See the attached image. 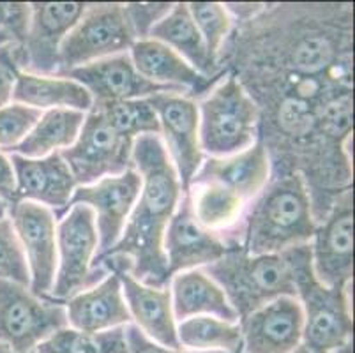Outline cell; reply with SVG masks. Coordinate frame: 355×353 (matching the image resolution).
<instances>
[{
    "label": "cell",
    "instance_id": "1",
    "mask_svg": "<svg viewBox=\"0 0 355 353\" xmlns=\"http://www.w3.org/2000/svg\"><path fill=\"white\" fill-rule=\"evenodd\" d=\"M133 168L141 179L140 194L121 239L103 258H122L135 279L147 286L166 288L170 277L163 241L182 186L159 135H145L133 141Z\"/></svg>",
    "mask_w": 355,
    "mask_h": 353
},
{
    "label": "cell",
    "instance_id": "2",
    "mask_svg": "<svg viewBox=\"0 0 355 353\" xmlns=\"http://www.w3.org/2000/svg\"><path fill=\"white\" fill-rule=\"evenodd\" d=\"M316 219L302 175L285 173L269 180L248 205L235 235L248 255H276L309 244Z\"/></svg>",
    "mask_w": 355,
    "mask_h": 353
},
{
    "label": "cell",
    "instance_id": "3",
    "mask_svg": "<svg viewBox=\"0 0 355 353\" xmlns=\"http://www.w3.org/2000/svg\"><path fill=\"white\" fill-rule=\"evenodd\" d=\"M285 252L304 315L302 345L313 353H332L354 341L350 286L329 288L316 279L309 244L295 246Z\"/></svg>",
    "mask_w": 355,
    "mask_h": 353
},
{
    "label": "cell",
    "instance_id": "4",
    "mask_svg": "<svg viewBox=\"0 0 355 353\" xmlns=\"http://www.w3.org/2000/svg\"><path fill=\"white\" fill-rule=\"evenodd\" d=\"M198 103L200 147L205 157H227L260 138V110L234 73L216 82Z\"/></svg>",
    "mask_w": 355,
    "mask_h": 353
},
{
    "label": "cell",
    "instance_id": "5",
    "mask_svg": "<svg viewBox=\"0 0 355 353\" xmlns=\"http://www.w3.org/2000/svg\"><path fill=\"white\" fill-rule=\"evenodd\" d=\"M205 274L227 293L239 322L250 313L279 297H297L286 252L248 255L232 249L214 264L203 267Z\"/></svg>",
    "mask_w": 355,
    "mask_h": 353
},
{
    "label": "cell",
    "instance_id": "6",
    "mask_svg": "<svg viewBox=\"0 0 355 353\" xmlns=\"http://www.w3.org/2000/svg\"><path fill=\"white\" fill-rule=\"evenodd\" d=\"M98 248L99 237L92 210L82 203L71 205L57 221V274L48 300L64 304L108 274L105 267H94Z\"/></svg>",
    "mask_w": 355,
    "mask_h": 353
},
{
    "label": "cell",
    "instance_id": "7",
    "mask_svg": "<svg viewBox=\"0 0 355 353\" xmlns=\"http://www.w3.org/2000/svg\"><path fill=\"white\" fill-rule=\"evenodd\" d=\"M137 41L124 4H87L59 50V76L85 64L125 53Z\"/></svg>",
    "mask_w": 355,
    "mask_h": 353
},
{
    "label": "cell",
    "instance_id": "8",
    "mask_svg": "<svg viewBox=\"0 0 355 353\" xmlns=\"http://www.w3.org/2000/svg\"><path fill=\"white\" fill-rule=\"evenodd\" d=\"M67 325L64 304L35 297L24 284L0 281V345L16 353H32Z\"/></svg>",
    "mask_w": 355,
    "mask_h": 353
},
{
    "label": "cell",
    "instance_id": "9",
    "mask_svg": "<svg viewBox=\"0 0 355 353\" xmlns=\"http://www.w3.org/2000/svg\"><path fill=\"white\" fill-rule=\"evenodd\" d=\"M60 155L76 186H90L133 168V141L119 135L92 106L85 113L78 138Z\"/></svg>",
    "mask_w": 355,
    "mask_h": 353
},
{
    "label": "cell",
    "instance_id": "10",
    "mask_svg": "<svg viewBox=\"0 0 355 353\" xmlns=\"http://www.w3.org/2000/svg\"><path fill=\"white\" fill-rule=\"evenodd\" d=\"M311 264L316 279L329 288L352 286L354 276V194L345 191L316 223L311 242Z\"/></svg>",
    "mask_w": 355,
    "mask_h": 353
},
{
    "label": "cell",
    "instance_id": "11",
    "mask_svg": "<svg viewBox=\"0 0 355 353\" xmlns=\"http://www.w3.org/2000/svg\"><path fill=\"white\" fill-rule=\"evenodd\" d=\"M83 2H32L31 24L20 46L11 50L16 67L32 74H55L67 32L85 11Z\"/></svg>",
    "mask_w": 355,
    "mask_h": 353
},
{
    "label": "cell",
    "instance_id": "12",
    "mask_svg": "<svg viewBox=\"0 0 355 353\" xmlns=\"http://www.w3.org/2000/svg\"><path fill=\"white\" fill-rule=\"evenodd\" d=\"M159 121V138L172 161L182 191H188L205 155L200 147L198 103L191 96L163 92L148 97Z\"/></svg>",
    "mask_w": 355,
    "mask_h": 353
},
{
    "label": "cell",
    "instance_id": "13",
    "mask_svg": "<svg viewBox=\"0 0 355 353\" xmlns=\"http://www.w3.org/2000/svg\"><path fill=\"white\" fill-rule=\"evenodd\" d=\"M8 218L27 261L28 290L46 299L57 274V218L46 207L25 200L9 207Z\"/></svg>",
    "mask_w": 355,
    "mask_h": 353
},
{
    "label": "cell",
    "instance_id": "14",
    "mask_svg": "<svg viewBox=\"0 0 355 353\" xmlns=\"http://www.w3.org/2000/svg\"><path fill=\"white\" fill-rule=\"evenodd\" d=\"M141 179L135 168L122 175L106 177L90 186H78L74 189L71 205L82 203L94 214L99 248L96 260H101L121 239L129 216L140 194ZM69 205V207H71Z\"/></svg>",
    "mask_w": 355,
    "mask_h": 353
},
{
    "label": "cell",
    "instance_id": "15",
    "mask_svg": "<svg viewBox=\"0 0 355 353\" xmlns=\"http://www.w3.org/2000/svg\"><path fill=\"white\" fill-rule=\"evenodd\" d=\"M96 267L115 272L121 279L122 293L131 323L140 329L150 341L166 348H180L177 339V322L172 309V295L166 288H154L135 279L128 270L125 260L119 257L103 258Z\"/></svg>",
    "mask_w": 355,
    "mask_h": 353
},
{
    "label": "cell",
    "instance_id": "16",
    "mask_svg": "<svg viewBox=\"0 0 355 353\" xmlns=\"http://www.w3.org/2000/svg\"><path fill=\"white\" fill-rule=\"evenodd\" d=\"M163 249L168 277L172 279L179 272L203 268L214 264L234 248H230L219 235H214L198 225L193 216L188 193L182 191L179 205L166 226Z\"/></svg>",
    "mask_w": 355,
    "mask_h": 353
},
{
    "label": "cell",
    "instance_id": "17",
    "mask_svg": "<svg viewBox=\"0 0 355 353\" xmlns=\"http://www.w3.org/2000/svg\"><path fill=\"white\" fill-rule=\"evenodd\" d=\"M241 353H292L302 345L304 315L297 297H279L239 322Z\"/></svg>",
    "mask_w": 355,
    "mask_h": 353
},
{
    "label": "cell",
    "instance_id": "18",
    "mask_svg": "<svg viewBox=\"0 0 355 353\" xmlns=\"http://www.w3.org/2000/svg\"><path fill=\"white\" fill-rule=\"evenodd\" d=\"M9 161L15 170L16 202L25 200L46 207L59 221L69 209L74 189L78 187L60 152L41 160L11 154Z\"/></svg>",
    "mask_w": 355,
    "mask_h": 353
},
{
    "label": "cell",
    "instance_id": "19",
    "mask_svg": "<svg viewBox=\"0 0 355 353\" xmlns=\"http://www.w3.org/2000/svg\"><path fill=\"white\" fill-rule=\"evenodd\" d=\"M64 76L78 82L90 94L94 103L148 99L163 92H177L170 87H161L145 80L133 66L129 51L85 64Z\"/></svg>",
    "mask_w": 355,
    "mask_h": 353
},
{
    "label": "cell",
    "instance_id": "20",
    "mask_svg": "<svg viewBox=\"0 0 355 353\" xmlns=\"http://www.w3.org/2000/svg\"><path fill=\"white\" fill-rule=\"evenodd\" d=\"M129 57L138 73L161 87H170L180 94L205 96L218 80H211L189 66L179 53L154 39H138L129 48Z\"/></svg>",
    "mask_w": 355,
    "mask_h": 353
},
{
    "label": "cell",
    "instance_id": "21",
    "mask_svg": "<svg viewBox=\"0 0 355 353\" xmlns=\"http://www.w3.org/2000/svg\"><path fill=\"white\" fill-rule=\"evenodd\" d=\"M64 307L71 329L82 332H105L131 323L121 279L112 270L98 284L67 299Z\"/></svg>",
    "mask_w": 355,
    "mask_h": 353
},
{
    "label": "cell",
    "instance_id": "22",
    "mask_svg": "<svg viewBox=\"0 0 355 353\" xmlns=\"http://www.w3.org/2000/svg\"><path fill=\"white\" fill-rule=\"evenodd\" d=\"M272 163L260 140L246 150L227 157H205L193 180H212L228 187L248 203L269 184Z\"/></svg>",
    "mask_w": 355,
    "mask_h": 353
},
{
    "label": "cell",
    "instance_id": "23",
    "mask_svg": "<svg viewBox=\"0 0 355 353\" xmlns=\"http://www.w3.org/2000/svg\"><path fill=\"white\" fill-rule=\"evenodd\" d=\"M186 193L198 225L219 235L230 248L237 249L235 235L250 203L232 189L212 180H191Z\"/></svg>",
    "mask_w": 355,
    "mask_h": 353
},
{
    "label": "cell",
    "instance_id": "24",
    "mask_svg": "<svg viewBox=\"0 0 355 353\" xmlns=\"http://www.w3.org/2000/svg\"><path fill=\"white\" fill-rule=\"evenodd\" d=\"M168 286L177 323L193 316H214L223 322L239 323V315L227 293L203 268L179 272L170 279Z\"/></svg>",
    "mask_w": 355,
    "mask_h": 353
},
{
    "label": "cell",
    "instance_id": "25",
    "mask_svg": "<svg viewBox=\"0 0 355 353\" xmlns=\"http://www.w3.org/2000/svg\"><path fill=\"white\" fill-rule=\"evenodd\" d=\"M12 103L31 106L37 112L48 110H76L89 113L94 106L90 94L67 76L32 74L21 69L15 73Z\"/></svg>",
    "mask_w": 355,
    "mask_h": 353
},
{
    "label": "cell",
    "instance_id": "26",
    "mask_svg": "<svg viewBox=\"0 0 355 353\" xmlns=\"http://www.w3.org/2000/svg\"><path fill=\"white\" fill-rule=\"evenodd\" d=\"M148 37L172 48L205 78H211V80L221 78V67L209 55L207 46L203 43V37L189 15L186 2L173 4L172 9L150 28Z\"/></svg>",
    "mask_w": 355,
    "mask_h": 353
},
{
    "label": "cell",
    "instance_id": "27",
    "mask_svg": "<svg viewBox=\"0 0 355 353\" xmlns=\"http://www.w3.org/2000/svg\"><path fill=\"white\" fill-rule=\"evenodd\" d=\"M85 113L76 110H48L43 112L32 131L9 154H18L31 160H41L66 150L78 138Z\"/></svg>",
    "mask_w": 355,
    "mask_h": 353
},
{
    "label": "cell",
    "instance_id": "28",
    "mask_svg": "<svg viewBox=\"0 0 355 353\" xmlns=\"http://www.w3.org/2000/svg\"><path fill=\"white\" fill-rule=\"evenodd\" d=\"M177 339L180 348L191 352L241 353L242 350L241 325L214 316H193L179 322Z\"/></svg>",
    "mask_w": 355,
    "mask_h": 353
},
{
    "label": "cell",
    "instance_id": "29",
    "mask_svg": "<svg viewBox=\"0 0 355 353\" xmlns=\"http://www.w3.org/2000/svg\"><path fill=\"white\" fill-rule=\"evenodd\" d=\"M34 353H129L125 327L82 332L67 325L44 339Z\"/></svg>",
    "mask_w": 355,
    "mask_h": 353
},
{
    "label": "cell",
    "instance_id": "30",
    "mask_svg": "<svg viewBox=\"0 0 355 353\" xmlns=\"http://www.w3.org/2000/svg\"><path fill=\"white\" fill-rule=\"evenodd\" d=\"M94 108L119 135L128 140L135 141L145 135H159V121L148 99L94 103Z\"/></svg>",
    "mask_w": 355,
    "mask_h": 353
},
{
    "label": "cell",
    "instance_id": "31",
    "mask_svg": "<svg viewBox=\"0 0 355 353\" xmlns=\"http://www.w3.org/2000/svg\"><path fill=\"white\" fill-rule=\"evenodd\" d=\"M188 9L203 37V43L207 46L209 55L219 64V55L225 50V43L234 27V19L228 15L225 4L218 2H189Z\"/></svg>",
    "mask_w": 355,
    "mask_h": 353
},
{
    "label": "cell",
    "instance_id": "32",
    "mask_svg": "<svg viewBox=\"0 0 355 353\" xmlns=\"http://www.w3.org/2000/svg\"><path fill=\"white\" fill-rule=\"evenodd\" d=\"M41 113L18 103H9L0 108V152H11L18 147L40 121Z\"/></svg>",
    "mask_w": 355,
    "mask_h": 353
},
{
    "label": "cell",
    "instance_id": "33",
    "mask_svg": "<svg viewBox=\"0 0 355 353\" xmlns=\"http://www.w3.org/2000/svg\"><path fill=\"white\" fill-rule=\"evenodd\" d=\"M0 281H12L24 286L31 283L27 261L9 218L0 219Z\"/></svg>",
    "mask_w": 355,
    "mask_h": 353
},
{
    "label": "cell",
    "instance_id": "34",
    "mask_svg": "<svg viewBox=\"0 0 355 353\" xmlns=\"http://www.w3.org/2000/svg\"><path fill=\"white\" fill-rule=\"evenodd\" d=\"M28 24H31V4L0 2V28L11 35L15 46H20L24 43Z\"/></svg>",
    "mask_w": 355,
    "mask_h": 353
},
{
    "label": "cell",
    "instance_id": "35",
    "mask_svg": "<svg viewBox=\"0 0 355 353\" xmlns=\"http://www.w3.org/2000/svg\"><path fill=\"white\" fill-rule=\"evenodd\" d=\"M128 18L131 21L135 35L138 39H147L148 32L154 25L166 15L173 4H166V2H156V4H124Z\"/></svg>",
    "mask_w": 355,
    "mask_h": 353
},
{
    "label": "cell",
    "instance_id": "36",
    "mask_svg": "<svg viewBox=\"0 0 355 353\" xmlns=\"http://www.w3.org/2000/svg\"><path fill=\"white\" fill-rule=\"evenodd\" d=\"M125 339H128L129 353H225V352H191V350L182 348H166L157 343L150 341L145 334H141L140 329L133 323L125 325Z\"/></svg>",
    "mask_w": 355,
    "mask_h": 353
},
{
    "label": "cell",
    "instance_id": "37",
    "mask_svg": "<svg viewBox=\"0 0 355 353\" xmlns=\"http://www.w3.org/2000/svg\"><path fill=\"white\" fill-rule=\"evenodd\" d=\"M16 64L12 60L11 51L8 46L0 48V108L12 103V89H15Z\"/></svg>",
    "mask_w": 355,
    "mask_h": 353
},
{
    "label": "cell",
    "instance_id": "38",
    "mask_svg": "<svg viewBox=\"0 0 355 353\" xmlns=\"http://www.w3.org/2000/svg\"><path fill=\"white\" fill-rule=\"evenodd\" d=\"M0 200L8 207L16 203V179H15V170L9 161L0 152Z\"/></svg>",
    "mask_w": 355,
    "mask_h": 353
},
{
    "label": "cell",
    "instance_id": "39",
    "mask_svg": "<svg viewBox=\"0 0 355 353\" xmlns=\"http://www.w3.org/2000/svg\"><path fill=\"white\" fill-rule=\"evenodd\" d=\"M267 4H251V2H242V4H225L228 15L232 16L234 21H239V24H246V21H251L253 18H257L263 9H266Z\"/></svg>",
    "mask_w": 355,
    "mask_h": 353
},
{
    "label": "cell",
    "instance_id": "40",
    "mask_svg": "<svg viewBox=\"0 0 355 353\" xmlns=\"http://www.w3.org/2000/svg\"><path fill=\"white\" fill-rule=\"evenodd\" d=\"M9 44H15V41H12V37L8 34V32L0 28V48L9 46Z\"/></svg>",
    "mask_w": 355,
    "mask_h": 353
},
{
    "label": "cell",
    "instance_id": "41",
    "mask_svg": "<svg viewBox=\"0 0 355 353\" xmlns=\"http://www.w3.org/2000/svg\"><path fill=\"white\" fill-rule=\"evenodd\" d=\"M8 212H9V207L6 205V203L2 202V200H0V219L8 218Z\"/></svg>",
    "mask_w": 355,
    "mask_h": 353
},
{
    "label": "cell",
    "instance_id": "42",
    "mask_svg": "<svg viewBox=\"0 0 355 353\" xmlns=\"http://www.w3.org/2000/svg\"><path fill=\"white\" fill-rule=\"evenodd\" d=\"M292 353H313V352H309V350L308 348H306V346L304 345H301V346H297V348L295 350H293V352Z\"/></svg>",
    "mask_w": 355,
    "mask_h": 353
},
{
    "label": "cell",
    "instance_id": "43",
    "mask_svg": "<svg viewBox=\"0 0 355 353\" xmlns=\"http://www.w3.org/2000/svg\"><path fill=\"white\" fill-rule=\"evenodd\" d=\"M0 353H16V352H12V350L8 348L6 345H0ZM32 353H34V352H32Z\"/></svg>",
    "mask_w": 355,
    "mask_h": 353
}]
</instances>
